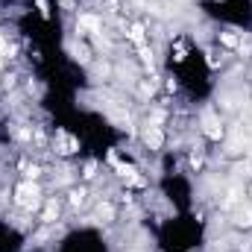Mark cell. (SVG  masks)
<instances>
[{"mask_svg": "<svg viewBox=\"0 0 252 252\" xmlns=\"http://www.w3.org/2000/svg\"><path fill=\"white\" fill-rule=\"evenodd\" d=\"M15 202H18L24 211H35V208L41 205V188H38L32 179L21 182V185L15 188Z\"/></svg>", "mask_w": 252, "mask_h": 252, "instance_id": "cell-1", "label": "cell"}, {"mask_svg": "<svg viewBox=\"0 0 252 252\" xmlns=\"http://www.w3.org/2000/svg\"><path fill=\"white\" fill-rule=\"evenodd\" d=\"M141 141H144L147 150H161L164 147V129L158 124H153V121H147L144 129H141Z\"/></svg>", "mask_w": 252, "mask_h": 252, "instance_id": "cell-2", "label": "cell"}, {"mask_svg": "<svg viewBox=\"0 0 252 252\" xmlns=\"http://www.w3.org/2000/svg\"><path fill=\"white\" fill-rule=\"evenodd\" d=\"M205 135H208L211 141H220V138H223V126H220V121L205 118Z\"/></svg>", "mask_w": 252, "mask_h": 252, "instance_id": "cell-3", "label": "cell"}, {"mask_svg": "<svg viewBox=\"0 0 252 252\" xmlns=\"http://www.w3.org/2000/svg\"><path fill=\"white\" fill-rule=\"evenodd\" d=\"M100 27H103V21H100V18H94V15H82V18H79V32H85V30L97 32Z\"/></svg>", "mask_w": 252, "mask_h": 252, "instance_id": "cell-4", "label": "cell"}, {"mask_svg": "<svg viewBox=\"0 0 252 252\" xmlns=\"http://www.w3.org/2000/svg\"><path fill=\"white\" fill-rule=\"evenodd\" d=\"M56 217H59V199H47L41 220H44V223H56Z\"/></svg>", "mask_w": 252, "mask_h": 252, "instance_id": "cell-5", "label": "cell"}, {"mask_svg": "<svg viewBox=\"0 0 252 252\" xmlns=\"http://www.w3.org/2000/svg\"><path fill=\"white\" fill-rule=\"evenodd\" d=\"M129 38H132V41H135L138 47H144V44H147V35H144V27H141V24H132V27H129Z\"/></svg>", "mask_w": 252, "mask_h": 252, "instance_id": "cell-6", "label": "cell"}, {"mask_svg": "<svg viewBox=\"0 0 252 252\" xmlns=\"http://www.w3.org/2000/svg\"><path fill=\"white\" fill-rule=\"evenodd\" d=\"M97 217H100L103 223H112V217H115V205H112V202H100V205H97Z\"/></svg>", "mask_w": 252, "mask_h": 252, "instance_id": "cell-7", "label": "cell"}, {"mask_svg": "<svg viewBox=\"0 0 252 252\" xmlns=\"http://www.w3.org/2000/svg\"><path fill=\"white\" fill-rule=\"evenodd\" d=\"M238 226H244V229H252V205H244V208L238 211Z\"/></svg>", "mask_w": 252, "mask_h": 252, "instance_id": "cell-8", "label": "cell"}, {"mask_svg": "<svg viewBox=\"0 0 252 252\" xmlns=\"http://www.w3.org/2000/svg\"><path fill=\"white\" fill-rule=\"evenodd\" d=\"M238 50H241V56H252V38L250 35L238 38Z\"/></svg>", "mask_w": 252, "mask_h": 252, "instance_id": "cell-9", "label": "cell"}, {"mask_svg": "<svg viewBox=\"0 0 252 252\" xmlns=\"http://www.w3.org/2000/svg\"><path fill=\"white\" fill-rule=\"evenodd\" d=\"M24 176L27 179H38L41 176V167L38 164H24Z\"/></svg>", "mask_w": 252, "mask_h": 252, "instance_id": "cell-10", "label": "cell"}, {"mask_svg": "<svg viewBox=\"0 0 252 252\" xmlns=\"http://www.w3.org/2000/svg\"><path fill=\"white\" fill-rule=\"evenodd\" d=\"M0 56H12V44H9V38L0 32Z\"/></svg>", "mask_w": 252, "mask_h": 252, "instance_id": "cell-11", "label": "cell"}, {"mask_svg": "<svg viewBox=\"0 0 252 252\" xmlns=\"http://www.w3.org/2000/svg\"><path fill=\"white\" fill-rule=\"evenodd\" d=\"M82 176H85V179H94V176H97V164H94V161H88V164H85V173H82Z\"/></svg>", "mask_w": 252, "mask_h": 252, "instance_id": "cell-12", "label": "cell"}, {"mask_svg": "<svg viewBox=\"0 0 252 252\" xmlns=\"http://www.w3.org/2000/svg\"><path fill=\"white\" fill-rule=\"evenodd\" d=\"M82 196H85V190H82V188L70 190V202H73V205H79V202H82Z\"/></svg>", "mask_w": 252, "mask_h": 252, "instance_id": "cell-13", "label": "cell"}, {"mask_svg": "<svg viewBox=\"0 0 252 252\" xmlns=\"http://www.w3.org/2000/svg\"><path fill=\"white\" fill-rule=\"evenodd\" d=\"M38 12H41V15H44V18H47V15H50V6H47V0H38Z\"/></svg>", "mask_w": 252, "mask_h": 252, "instance_id": "cell-14", "label": "cell"}, {"mask_svg": "<svg viewBox=\"0 0 252 252\" xmlns=\"http://www.w3.org/2000/svg\"><path fill=\"white\" fill-rule=\"evenodd\" d=\"M250 196H252V188H250Z\"/></svg>", "mask_w": 252, "mask_h": 252, "instance_id": "cell-15", "label": "cell"}]
</instances>
